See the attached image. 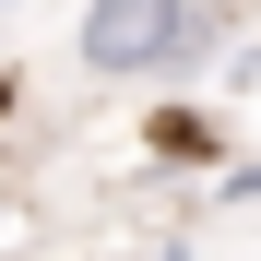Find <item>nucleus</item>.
<instances>
[{
  "instance_id": "f03ea898",
  "label": "nucleus",
  "mask_w": 261,
  "mask_h": 261,
  "mask_svg": "<svg viewBox=\"0 0 261 261\" xmlns=\"http://www.w3.org/2000/svg\"><path fill=\"white\" fill-rule=\"evenodd\" d=\"M154 154H190V166H202V154H214V119H190V107H166V119H154Z\"/></svg>"
},
{
  "instance_id": "f257e3e1",
  "label": "nucleus",
  "mask_w": 261,
  "mask_h": 261,
  "mask_svg": "<svg viewBox=\"0 0 261 261\" xmlns=\"http://www.w3.org/2000/svg\"><path fill=\"white\" fill-rule=\"evenodd\" d=\"M214 60H226L214 0H95L83 12V71L95 83H190Z\"/></svg>"
},
{
  "instance_id": "20e7f679",
  "label": "nucleus",
  "mask_w": 261,
  "mask_h": 261,
  "mask_svg": "<svg viewBox=\"0 0 261 261\" xmlns=\"http://www.w3.org/2000/svg\"><path fill=\"white\" fill-rule=\"evenodd\" d=\"M12 249H24V214H12V202H0V261H12Z\"/></svg>"
},
{
  "instance_id": "7ed1b4c3",
  "label": "nucleus",
  "mask_w": 261,
  "mask_h": 261,
  "mask_svg": "<svg viewBox=\"0 0 261 261\" xmlns=\"http://www.w3.org/2000/svg\"><path fill=\"white\" fill-rule=\"evenodd\" d=\"M226 95H261V36H238V48H226Z\"/></svg>"
},
{
  "instance_id": "39448f33",
  "label": "nucleus",
  "mask_w": 261,
  "mask_h": 261,
  "mask_svg": "<svg viewBox=\"0 0 261 261\" xmlns=\"http://www.w3.org/2000/svg\"><path fill=\"white\" fill-rule=\"evenodd\" d=\"M154 261H190V238H166V249H154Z\"/></svg>"
}]
</instances>
